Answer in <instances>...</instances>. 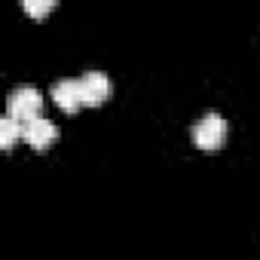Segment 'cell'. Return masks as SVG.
I'll return each mask as SVG.
<instances>
[{"instance_id":"obj_4","label":"cell","mask_w":260,"mask_h":260,"mask_svg":"<svg viewBox=\"0 0 260 260\" xmlns=\"http://www.w3.org/2000/svg\"><path fill=\"white\" fill-rule=\"evenodd\" d=\"M80 89H83V104L89 107H98L110 98V80L101 71H86L80 77Z\"/></svg>"},{"instance_id":"obj_2","label":"cell","mask_w":260,"mask_h":260,"mask_svg":"<svg viewBox=\"0 0 260 260\" xmlns=\"http://www.w3.org/2000/svg\"><path fill=\"white\" fill-rule=\"evenodd\" d=\"M226 141V119L220 113H205L193 125V144L199 150H217Z\"/></svg>"},{"instance_id":"obj_3","label":"cell","mask_w":260,"mask_h":260,"mask_svg":"<svg viewBox=\"0 0 260 260\" xmlns=\"http://www.w3.org/2000/svg\"><path fill=\"white\" fill-rule=\"evenodd\" d=\"M22 138H25L34 150H46V147L58 138V125H55L52 119H46V116H37V119H31V122L22 125Z\"/></svg>"},{"instance_id":"obj_6","label":"cell","mask_w":260,"mask_h":260,"mask_svg":"<svg viewBox=\"0 0 260 260\" xmlns=\"http://www.w3.org/2000/svg\"><path fill=\"white\" fill-rule=\"evenodd\" d=\"M22 138V122L13 119V116H4L0 119V147L4 150H13V144Z\"/></svg>"},{"instance_id":"obj_5","label":"cell","mask_w":260,"mask_h":260,"mask_svg":"<svg viewBox=\"0 0 260 260\" xmlns=\"http://www.w3.org/2000/svg\"><path fill=\"white\" fill-rule=\"evenodd\" d=\"M52 101L64 110V113H77L83 104V89H80V80H58L52 86Z\"/></svg>"},{"instance_id":"obj_1","label":"cell","mask_w":260,"mask_h":260,"mask_svg":"<svg viewBox=\"0 0 260 260\" xmlns=\"http://www.w3.org/2000/svg\"><path fill=\"white\" fill-rule=\"evenodd\" d=\"M40 107H43V95L34 86H19L7 98V116L19 119L22 125L31 122V119H37L40 116Z\"/></svg>"},{"instance_id":"obj_7","label":"cell","mask_w":260,"mask_h":260,"mask_svg":"<svg viewBox=\"0 0 260 260\" xmlns=\"http://www.w3.org/2000/svg\"><path fill=\"white\" fill-rule=\"evenodd\" d=\"M22 10L28 16H46L55 10V0H22Z\"/></svg>"}]
</instances>
